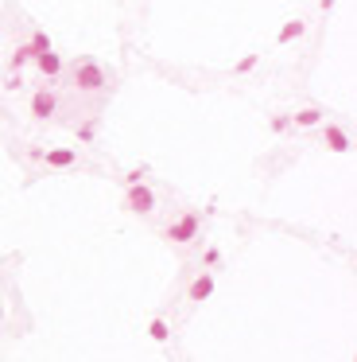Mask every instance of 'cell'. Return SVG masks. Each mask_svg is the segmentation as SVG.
Masks as SVG:
<instances>
[{
	"instance_id": "6da1fadb",
	"label": "cell",
	"mask_w": 357,
	"mask_h": 362,
	"mask_svg": "<svg viewBox=\"0 0 357 362\" xmlns=\"http://www.w3.org/2000/svg\"><path fill=\"white\" fill-rule=\"evenodd\" d=\"M198 230H202V214L183 211L179 219L171 222V226H163V238L171 245H187V242H194V238H198Z\"/></svg>"
},
{
	"instance_id": "7a4b0ae2",
	"label": "cell",
	"mask_w": 357,
	"mask_h": 362,
	"mask_svg": "<svg viewBox=\"0 0 357 362\" xmlns=\"http://www.w3.org/2000/svg\"><path fill=\"white\" fill-rule=\"evenodd\" d=\"M70 82H74V90H82V93H93V90H101V86H105V70H101L97 63L82 59L74 70H70Z\"/></svg>"
},
{
	"instance_id": "3957f363",
	"label": "cell",
	"mask_w": 357,
	"mask_h": 362,
	"mask_svg": "<svg viewBox=\"0 0 357 362\" xmlns=\"http://www.w3.org/2000/svg\"><path fill=\"white\" fill-rule=\"evenodd\" d=\"M156 191L151 187H144V183H136V187H128V195H125V211H133V214H151L156 211Z\"/></svg>"
},
{
	"instance_id": "277c9868",
	"label": "cell",
	"mask_w": 357,
	"mask_h": 362,
	"mask_svg": "<svg viewBox=\"0 0 357 362\" xmlns=\"http://www.w3.org/2000/svg\"><path fill=\"white\" fill-rule=\"evenodd\" d=\"M55 110H58V98L50 90H35L32 101H27V113H32V117H39V121L55 117Z\"/></svg>"
},
{
	"instance_id": "5b68a950",
	"label": "cell",
	"mask_w": 357,
	"mask_h": 362,
	"mask_svg": "<svg viewBox=\"0 0 357 362\" xmlns=\"http://www.w3.org/2000/svg\"><path fill=\"white\" fill-rule=\"evenodd\" d=\"M32 156H35V160H43L47 168H74V164H78V152L74 148H50V152L35 148Z\"/></svg>"
},
{
	"instance_id": "8992f818",
	"label": "cell",
	"mask_w": 357,
	"mask_h": 362,
	"mask_svg": "<svg viewBox=\"0 0 357 362\" xmlns=\"http://www.w3.org/2000/svg\"><path fill=\"white\" fill-rule=\"evenodd\" d=\"M35 70H39L43 78H55V75H62V55L58 51H43V55H35Z\"/></svg>"
},
{
	"instance_id": "52a82bcc",
	"label": "cell",
	"mask_w": 357,
	"mask_h": 362,
	"mask_svg": "<svg viewBox=\"0 0 357 362\" xmlns=\"http://www.w3.org/2000/svg\"><path fill=\"white\" fill-rule=\"evenodd\" d=\"M214 288H217V280L210 277V273H202V277H194V280H191L187 296H191L194 304H202V300H210V296H214Z\"/></svg>"
},
{
	"instance_id": "ba28073f",
	"label": "cell",
	"mask_w": 357,
	"mask_h": 362,
	"mask_svg": "<svg viewBox=\"0 0 357 362\" xmlns=\"http://www.w3.org/2000/svg\"><path fill=\"white\" fill-rule=\"evenodd\" d=\"M323 141H326V148H330V152H349V136L342 133L338 125H326L323 129Z\"/></svg>"
},
{
	"instance_id": "9c48e42d",
	"label": "cell",
	"mask_w": 357,
	"mask_h": 362,
	"mask_svg": "<svg viewBox=\"0 0 357 362\" xmlns=\"http://www.w3.org/2000/svg\"><path fill=\"white\" fill-rule=\"evenodd\" d=\"M303 32H307V24H303V20H291V24H283L280 32H276V43H291V39H299Z\"/></svg>"
},
{
	"instance_id": "30bf717a",
	"label": "cell",
	"mask_w": 357,
	"mask_h": 362,
	"mask_svg": "<svg viewBox=\"0 0 357 362\" xmlns=\"http://www.w3.org/2000/svg\"><path fill=\"white\" fill-rule=\"evenodd\" d=\"M318 121H323V110H318V105H307V110L295 113V125H303V129H315Z\"/></svg>"
},
{
	"instance_id": "8fae6325",
	"label": "cell",
	"mask_w": 357,
	"mask_h": 362,
	"mask_svg": "<svg viewBox=\"0 0 357 362\" xmlns=\"http://www.w3.org/2000/svg\"><path fill=\"white\" fill-rule=\"evenodd\" d=\"M148 339H156V343H167L171 339V328H167V320H148Z\"/></svg>"
},
{
	"instance_id": "7c38bea8",
	"label": "cell",
	"mask_w": 357,
	"mask_h": 362,
	"mask_svg": "<svg viewBox=\"0 0 357 362\" xmlns=\"http://www.w3.org/2000/svg\"><path fill=\"white\" fill-rule=\"evenodd\" d=\"M35 55H32V47H27V43H20L16 51H12V59H8V67L12 70H20V67H27V63H32Z\"/></svg>"
},
{
	"instance_id": "4fadbf2b",
	"label": "cell",
	"mask_w": 357,
	"mask_h": 362,
	"mask_svg": "<svg viewBox=\"0 0 357 362\" xmlns=\"http://www.w3.org/2000/svg\"><path fill=\"white\" fill-rule=\"evenodd\" d=\"M27 47H32V55H43V51H50V39H47V32H35Z\"/></svg>"
},
{
	"instance_id": "5bb4252c",
	"label": "cell",
	"mask_w": 357,
	"mask_h": 362,
	"mask_svg": "<svg viewBox=\"0 0 357 362\" xmlns=\"http://www.w3.org/2000/svg\"><path fill=\"white\" fill-rule=\"evenodd\" d=\"M257 63H260V55H257V51H252V55H245V59L237 63V67H233V70H237V75H245V70H252V67H257Z\"/></svg>"
},
{
	"instance_id": "9a60e30c",
	"label": "cell",
	"mask_w": 357,
	"mask_h": 362,
	"mask_svg": "<svg viewBox=\"0 0 357 362\" xmlns=\"http://www.w3.org/2000/svg\"><path fill=\"white\" fill-rule=\"evenodd\" d=\"M125 183H128V187H136V183H144V168H136V172H128V176H125Z\"/></svg>"
},
{
	"instance_id": "2e32d148",
	"label": "cell",
	"mask_w": 357,
	"mask_h": 362,
	"mask_svg": "<svg viewBox=\"0 0 357 362\" xmlns=\"http://www.w3.org/2000/svg\"><path fill=\"white\" fill-rule=\"evenodd\" d=\"M78 136H82V141H90V136H93V121H86V125L78 129Z\"/></svg>"
},
{
	"instance_id": "e0dca14e",
	"label": "cell",
	"mask_w": 357,
	"mask_h": 362,
	"mask_svg": "<svg viewBox=\"0 0 357 362\" xmlns=\"http://www.w3.org/2000/svg\"><path fill=\"white\" fill-rule=\"evenodd\" d=\"M288 121L291 117H272V129H276V133H283V129H288Z\"/></svg>"
},
{
	"instance_id": "ac0fdd59",
	"label": "cell",
	"mask_w": 357,
	"mask_h": 362,
	"mask_svg": "<svg viewBox=\"0 0 357 362\" xmlns=\"http://www.w3.org/2000/svg\"><path fill=\"white\" fill-rule=\"evenodd\" d=\"M0 323H4V308H0Z\"/></svg>"
}]
</instances>
